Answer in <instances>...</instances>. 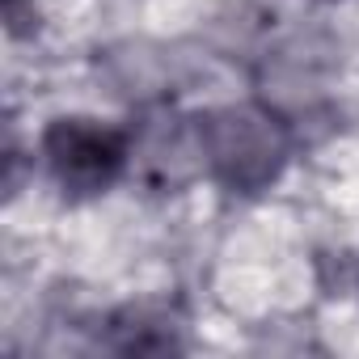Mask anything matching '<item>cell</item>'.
Returning a JSON list of instances; mask_svg holds the SVG:
<instances>
[{"label": "cell", "mask_w": 359, "mask_h": 359, "mask_svg": "<svg viewBox=\"0 0 359 359\" xmlns=\"http://www.w3.org/2000/svg\"><path fill=\"white\" fill-rule=\"evenodd\" d=\"M203 169L220 187L254 195L271 187L287 161V131L262 106H224L195 123Z\"/></svg>", "instance_id": "1"}, {"label": "cell", "mask_w": 359, "mask_h": 359, "mask_svg": "<svg viewBox=\"0 0 359 359\" xmlns=\"http://www.w3.org/2000/svg\"><path fill=\"white\" fill-rule=\"evenodd\" d=\"M39 152L51 182L68 199H93V195H106L131 165V135L102 118L68 114L47 123Z\"/></svg>", "instance_id": "2"}, {"label": "cell", "mask_w": 359, "mask_h": 359, "mask_svg": "<svg viewBox=\"0 0 359 359\" xmlns=\"http://www.w3.org/2000/svg\"><path fill=\"white\" fill-rule=\"evenodd\" d=\"M110 330L118 334V338H114L118 351H177V346H182V338H177L173 321H169L165 313L148 309V304L118 313Z\"/></svg>", "instance_id": "3"}]
</instances>
